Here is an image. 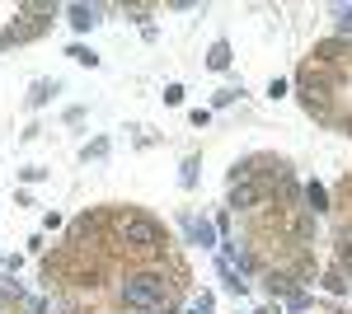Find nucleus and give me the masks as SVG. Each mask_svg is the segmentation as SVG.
<instances>
[{
    "mask_svg": "<svg viewBox=\"0 0 352 314\" xmlns=\"http://www.w3.org/2000/svg\"><path fill=\"white\" fill-rule=\"evenodd\" d=\"M113 225H118L122 249H132L136 258H160V254H169V230H164L155 216H146V211H113Z\"/></svg>",
    "mask_w": 352,
    "mask_h": 314,
    "instance_id": "1",
    "label": "nucleus"
},
{
    "mask_svg": "<svg viewBox=\"0 0 352 314\" xmlns=\"http://www.w3.org/2000/svg\"><path fill=\"white\" fill-rule=\"evenodd\" d=\"M268 202V188L254 183V179H240V183H230V211H258Z\"/></svg>",
    "mask_w": 352,
    "mask_h": 314,
    "instance_id": "2",
    "label": "nucleus"
},
{
    "mask_svg": "<svg viewBox=\"0 0 352 314\" xmlns=\"http://www.w3.org/2000/svg\"><path fill=\"white\" fill-rule=\"evenodd\" d=\"M184 225H188L192 244H202V249H212V244H217V225H212V221H197V216H184Z\"/></svg>",
    "mask_w": 352,
    "mask_h": 314,
    "instance_id": "3",
    "label": "nucleus"
},
{
    "mask_svg": "<svg viewBox=\"0 0 352 314\" xmlns=\"http://www.w3.org/2000/svg\"><path fill=\"white\" fill-rule=\"evenodd\" d=\"M71 24L80 28V33H89V28L99 24V10L94 5H71Z\"/></svg>",
    "mask_w": 352,
    "mask_h": 314,
    "instance_id": "4",
    "label": "nucleus"
},
{
    "mask_svg": "<svg viewBox=\"0 0 352 314\" xmlns=\"http://www.w3.org/2000/svg\"><path fill=\"white\" fill-rule=\"evenodd\" d=\"M305 202H310V211L320 216V211H329V192L320 183H310V188H305Z\"/></svg>",
    "mask_w": 352,
    "mask_h": 314,
    "instance_id": "5",
    "label": "nucleus"
},
{
    "mask_svg": "<svg viewBox=\"0 0 352 314\" xmlns=\"http://www.w3.org/2000/svg\"><path fill=\"white\" fill-rule=\"evenodd\" d=\"M324 291H329V295H343V291H348V282H343V272H338V267L324 272Z\"/></svg>",
    "mask_w": 352,
    "mask_h": 314,
    "instance_id": "6",
    "label": "nucleus"
},
{
    "mask_svg": "<svg viewBox=\"0 0 352 314\" xmlns=\"http://www.w3.org/2000/svg\"><path fill=\"white\" fill-rule=\"evenodd\" d=\"M207 61H212V66H217V71H226V66H230V47H226V43H217V47H212V56H207Z\"/></svg>",
    "mask_w": 352,
    "mask_h": 314,
    "instance_id": "7",
    "label": "nucleus"
},
{
    "mask_svg": "<svg viewBox=\"0 0 352 314\" xmlns=\"http://www.w3.org/2000/svg\"><path fill=\"white\" fill-rule=\"evenodd\" d=\"M56 85H47V80H38V85H33V94H28V99H33V104H43V99H47V94H52Z\"/></svg>",
    "mask_w": 352,
    "mask_h": 314,
    "instance_id": "8",
    "label": "nucleus"
},
{
    "mask_svg": "<svg viewBox=\"0 0 352 314\" xmlns=\"http://www.w3.org/2000/svg\"><path fill=\"white\" fill-rule=\"evenodd\" d=\"M71 56H76L80 66H94V52H85V47H71Z\"/></svg>",
    "mask_w": 352,
    "mask_h": 314,
    "instance_id": "9",
    "label": "nucleus"
},
{
    "mask_svg": "<svg viewBox=\"0 0 352 314\" xmlns=\"http://www.w3.org/2000/svg\"><path fill=\"white\" fill-rule=\"evenodd\" d=\"M338 192H343V202H348V207H352V174H348V179H343V183H338Z\"/></svg>",
    "mask_w": 352,
    "mask_h": 314,
    "instance_id": "10",
    "label": "nucleus"
}]
</instances>
